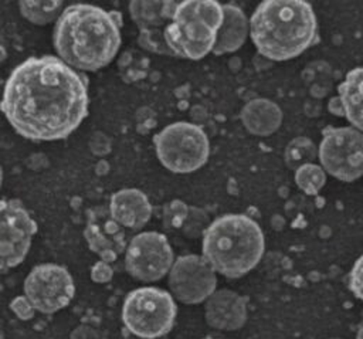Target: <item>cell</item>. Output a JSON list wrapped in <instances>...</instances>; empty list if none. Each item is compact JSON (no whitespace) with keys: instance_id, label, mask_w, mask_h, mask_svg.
Returning a JSON list of instances; mask_svg holds the SVG:
<instances>
[{"instance_id":"cell-11","label":"cell","mask_w":363,"mask_h":339,"mask_svg":"<svg viewBox=\"0 0 363 339\" xmlns=\"http://www.w3.org/2000/svg\"><path fill=\"white\" fill-rule=\"evenodd\" d=\"M172 264L173 250L167 238L156 231L136 234L125 251V268L139 281L152 282L163 278Z\"/></svg>"},{"instance_id":"cell-13","label":"cell","mask_w":363,"mask_h":339,"mask_svg":"<svg viewBox=\"0 0 363 339\" xmlns=\"http://www.w3.org/2000/svg\"><path fill=\"white\" fill-rule=\"evenodd\" d=\"M177 1H130L129 13L139 27V44L153 52L169 54L163 33L170 23Z\"/></svg>"},{"instance_id":"cell-18","label":"cell","mask_w":363,"mask_h":339,"mask_svg":"<svg viewBox=\"0 0 363 339\" xmlns=\"http://www.w3.org/2000/svg\"><path fill=\"white\" fill-rule=\"evenodd\" d=\"M62 1H20V14L30 23L37 26L48 24L60 17L62 13Z\"/></svg>"},{"instance_id":"cell-5","label":"cell","mask_w":363,"mask_h":339,"mask_svg":"<svg viewBox=\"0 0 363 339\" xmlns=\"http://www.w3.org/2000/svg\"><path fill=\"white\" fill-rule=\"evenodd\" d=\"M223 6L214 0L177 1L163 38L172 52L200 60L213 51L223 24Z\"/></svg>"},{"instance_id":"cell-7","label":"cell","mask_w":363,"mask_h":339,"mask_svg":"<svg viewBox=\"0 0 363 339\" xmlns=\"http://www.w3.org/2000/svg\"><path fill=\"white\" fill-rule=\"evenodd\" d=\"M160 163L174 173H190L208 159L210 143L204 130L190 122H174L153 138Z\"/></svg>"},{"instance_id":"cell-27","label":"cell","mask_w":363,"mask_h":339,"mask_svg":"<svg viewBox=\"0 0 363 339\" xmlns=\"http://www.w3.org/2000/svg\"><path fill=\"white\" fill-rule=\"evenodd\" d=\"M6 58H7V44L4 37L0 34V65L6 61Z\"/></svg>"},{"instance_id":"cell-30","label":"cell","mask_w":363,"mask_h":339,"mask_svg":"<svg viewBox=\"0 0 363 339\" xmlns=\"http://www.w3.org/2000/svg\"><path fill=\"white\" fill-rule=\"evenodd\" d=\"M0 339H6V336H4V332H3V329H1V325H0Z\"/></svg>"},{"instance_id":"cell-31","label":"cell","mask_w":363,"mask_h":339,"mask_svg":"<svg viewBox=\"0 0 363 339\" xmlns=\"http://www.w3.org/2000/svg\"><path fill=\"white\" fill-rule=\"evenodd\" d=\"M204 339H213V338H204Z\"/></svg>"},{"instance_id":"cell-9","label":"cell","mask_w":363,"mask_h":339,"mask_svg":"<svg viewBox=\"0 0 363 339\" xmlns=\"http://www.w3.org/2000/svg\"><path fill=\"white\" fill-rule=\"evenodd\" d=\"M35 233L37 223L20 200H0V272L24 261Z\"/></svg>"},{"instance_id":"cell-20","label":"cell","mask_w":363,"mask_h":339,"mask_svg":"<svg viewBox=\"0 0 363 339\" xmlns=\"http://www.w3.org/2000/svg\"><path fill=\"white\" fill-rule=\"evenodd\" d=\"M295 182L306 194H316L326 183V176L319 165L308 163L296 169Z\"/></svg>"},{"instance_id":"cell-6","label":"cell","mask_w":363,"mask_h":339,"mask_svg":"<svg viewBox=\"0 0 363 339\" xmlns=\"http://www.w3.org/2000/svg\"><path fill=\"white\" fill-rule=\"evenodd\" d=\"M177 308L172 295L156 287L130 291L122 306L125 329L142 339H160L174 325Z\"/></svg>"},{"instance_id":"cell-2","label":"cell","mask_w":363,"mask_h":339,"mask_svg":"<svg viewBox=\"0 0 363 339\" xmlns=\"http://www.w3.org/2000/svg\"><path fill=\"white\" fill-rule=\"evenodd\" d=\"M52 44L72 70L104 68L121 47V16L92 4H71L55 21Z\"/></svg>"},{"instance_id":"cell-21","label":"cell","mask_w":363,"mask_h":339,"mask_svg":"<svg viewBox=\"0 0 363 339\" xmlns=\"http://www.w3.org/2000/svg\"><path fill=\"white\" fill-rule=\"evenodd\" d=\"M187 216L189 207L180 200H173L163 207V223L167 228H179L184 226Z\"/></svg>"},{"instance_id":"cell-1","label":"cell","mask_w":363,"mask_h":339,"mask_svg":"<svg viewBox=\"0 0 363 339\" xmlns=\"http://www.w3.org/2000/svg\"><path fill=\"white\" fill-rule=\"evenodd\" d=\"M88 81L54 55L30 57L10 72L0 101L13 129L31 140L71 135L88 113Z\"/></svg>"},{"instance_id":"cell-22","label":"cell","mask_w":363,"mask_h":339,"mask_svg":"<svg viewBox=\"0 0 363 339\" xmlns=\"http://www.w3.org/2000/svg\"><path fill=\"white\" fill-rule=\"evenodd\" d=\"M349 285L353 294L363 301V255H360L349 274Z\"/></svg>"},{"instance_id":"cell-28","label":"cell","mask_w":363,"mask_h":339,"mask_svg":"<svg viewBox=\"0 0 363 339\" xmlns=\"http://www.w3.org/2000/svg\"><path fill=\"white\" fill-rule=\"evenodd\" d=\"M123 339H142V338H138V336H133L132 333H129L128 330L125 332V335H123Z\"/></svg>"},{"instance_id":"cell-12","label":"cell","mask_w":363,"mask_h":339,"mask_svg":"<svg viewBox=\"0 0 363 339\" xmlns=\"http://www.w3.org/2000/svg\"><path fill=\"white\" fill-rule=\"evenodd\" d=\"M84 237L89 250L98 254L101 261L108 264L115 261L128 247L125 228L112 218L105 206L86 210Z\"/></svg>"},{"instance_id":"cell-4","label":"cell","mask_w":363,"mask_h":339,"mask_svg":"<svg viewBox=\"0 0 363 339\" xmlns=\"http://www.w3.org/2000/svg\"><path fill=\"white\" fill-rule=\"evenodd\" d=\"M265 248L259 226L245 214H224L204 231L203 257L214 271L238 278L259 262Z\"/></svg>"},{"instance_id":"cell-15","label":"cell","mask_w":363,"mask_h":339,"mask_svg":"<svg viewBox=\"0 0 363 339\" xmlns=\"http://www.w3.org/2000/svg\"><path fill=\"white\" fill-rule=\"evenodd\" d=\"M223 14V24L218 30L217 40L213 48L214 54L235 51L245 41L248 33V21L241 9L233 4H224Z\"/></svg>"},{"instance_id":"cell-26","label":"cell","mask_w":363,"mask_h":339,"mask_svg":"<svg viewBox=\"0 0 363 339\" xmlns=\"http://www.w3.org/2000/svg\"><path fill=\"white\" fill-rule=\"evenodd\" d=\"M89 148L95 155H105L109 152V139L104 133H95L89 142Z\"/></svg>"},{"instance_id":"cell-10","label":"cell","mask_w":363,"mask_h":339,"mask_svg":"<svg viewBox=\"0 0 363 339\" xmlns=\"http://www.w3.org/2000/svg\"><path fill=\"white\" fill-rule=\"evenodd\" d=\"M74 294L75 285L71 274L57 264L34 267L24 281V296L41 313H54L65 308Z\"/></svg>"},{"instance_id":"cell-3","label":"cell","mask_w":363,"mask_h":339,"mask_svg":"<svg viewBox=\"0 0 363 339\" xmlns=\"http://www.w3.org/2000/svg\"><path fill=\"white\" fill-rule=\"evenodd\" d=\"M316 16L302 0H267L250 18V34L258 52L285 61L303 52L316 37Z\"/></svg>"},{"instance_id":"cell-19","label":"cell","mask_w":363,"mask_h":339,"mask_svg":"<svg viewBox=\"0 0 363 339\" xmlns=\"http://www.w3.org/2000/svg\"><path fill=\"white\" fill-rule=\"evenodd\" d=\"M318 155L315 143L308 138H296L288 143L285 150V162L288 167L298 169L303 165L313 163Z\"/></svg>"},{"instance_id":"cell-24","label":"cell","mask_w":363,"mask_h":339,"mask_svg":"<svg viewBox=\"0 0 363 339\" xmlns=\"http://www.w3.org/2000/svg\"><path fill=\"white\" fill-rule=\"evenodd\" d=\"M113 269L112 267L105 261H96L91 268V279L96 284H106L112 279Z\"/></svg>"},{"instance_id":"cell-14","label":"cell","mask_w":363,"mask_h":339,"mask_svg":"<svg viewBox=\"0 0 363 339\" xmlns=\"http://www.w3.org/2000/svg\"><path fill=\"white\" fill-rule=\"evenodd\" d=\"M108 210L121 227L129 230H140L152 216V204L139 189L115 191L109 199Z\"/></svg>"},{"instance_id":"cell-16","label":"cell","mask_w":363,"mask_h":339,"mask_svg":"<svg viewBox=\"0 0 363 339\" xmlns=\"http://www.w3.org/2000/svg\"><path fill=\"white\" fill-rule=\"evenodd\" d=\"M343 115L363 133V67L353 68L337 88Z\"/></svg>"},{"instance_id":"cell-17","label":"cell","mask_w":363,"mask_h":339,"mask_svg":"<svg viewBox=\"0 0 363 339\" xmlns=\"http://www.w3.org/2000/svg\"><path fill=\"white\" fill-rule=\"evenodd\" d=\"M242 121L252 133L268 135L279 126L281 111L269 101H251L242 109Z\"/></svg>"},{"instance_id":"cell-29","label":"cell","mask_w":363,"mask_h":339,"mask_svg":"<svg viewBox=\"0 0 363 339\" xmlns=\"http://www.w3.org/2000/svg\"><path fill=\"white\" fill-rule=\"evenodd\" d=\"M1 184H3V169L0 166V189H1Z\"/></svg>"},{"instance_id":"cell-8","label":"cell","mask_w":363,"mask_h":339,"mask_svg":"<svg viewBox=\"0 0 363 339\" xmlns=\"http://www.w3.org/2000/svg\"><path fill=\"white\" fill-rule=\"evenodd\" d=\"M318 156L329 174L343 182H353L363 176V133L352 126L328 128Z\"/></svg>"},{"instance_id":"cell-23","label":"cell","mask_w":363,"mask_h":339,"mask_svg":"<svg viewBox=\"0 0 363 339\" xmlns=\"http://www.w3.org/2000/svg\"><path fill=\"white\" fill-rule=\"evenodd\" d=\"M10 309L21 321L31 319L35 312L34 306L30 304V301L24 295H18V296L13 298L10 302Z\"/></svg>"},{"instance_id":"cell-25","label":"cell","mask_w":363,"mask_h":339,"mask_svg":"<svg viewBox=\"0 0 363 339\" xmlns=\"http://www.w3.org/2000/svg\"><path fill=\"white\" fill-rule=\"evenodd\" d=\"M69 339H102V338L96 330V328L91 325H79L71 332Z\"/></svg>"}]
</instances>
